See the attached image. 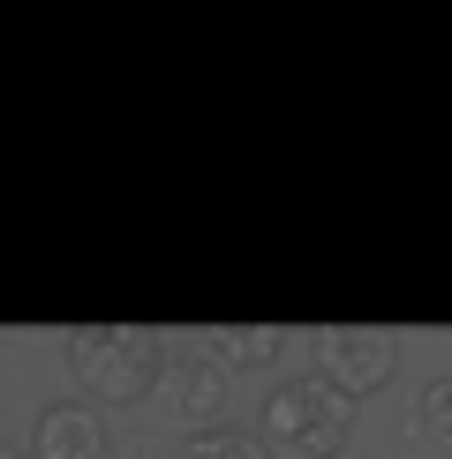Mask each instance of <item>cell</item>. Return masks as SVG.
Instances as JSON below:
<instances>
[{
    "instance_id": "1",
    "label": "cell",
    "mask_w": 452,
    "mask_h": 459,
    "mask_svg": "<svg viewBox=\"0 0 452 459\" xmlns=\"http://www.w3.org/2000/svg\"><path fill=\"white\" fill-rule=\"evenodd\" d=\"M61 354L91 407H151V392H166L174 369V347L151 324H75Z\"/></svg>"
},
{
    "instance_id": "2",
    "label": "cell",
    "mask_w": 452,
    "mask_h": 459,
    "mask_svg": "<svg viewBox=\"0 0 452 459\" xmlns=\"http://www.w3.org/2000/svg\"><path fill=\"white\" fill-rule=\"evenodd\" d=\"M354 422H362V399H347L317 369L279 377V385L256 399V437H264L272 459H339L354 445Z\"/></svg>"
},
{
    "instance_id": "3",
    "label": "cell",
    "mask_w": 452,
    "mask_h": 459,
    "mask_svg": "<svg viewBox=\"0 0 452 459\" xmlns=\"http://www.w3.org/2000/svg\"><path fill=\"white\" fill-rule=\"evenodd\" d=\"M317 377H332L347 399H369L400 377V332L385 324H332L317 332Z\"/></svg>"
},
{
    "instance_id": "4",
    "label": "cell",
    "mask_w": 452,
    "mask_h": 459,
    "mask_svg": "<svg viewBox=\"0 0 452 459\" xmlns=\"http://www.w3.org/2000/svg\"><path fill=\"white\" fill-rule=\"evenodd\" d=\"M226 399H234V369L212 347H181L174 369H166V407L181 414V437L226 429Z\"/></svg>"
},
{
    "instance_id": "5",
    "label": "cell",
    "mask_w": 452,
    "mask_h": 459,
    "mask_svg": "<svg viewBox=\"0 0 452 459\" xmlns=\"http://www.w3.org/2000/svg\"><path fill=\"white\" fill-rule=\"evenodd\" d=\"M30 459H113V422L91 399H46L30 414Z\"/></svg>"
},
{
    "instance_id": "6",
    "label": "cell",
    "mask_w": 452,
    "mask_h": 459,
    "mask_svg": "<svg viewBox=\"0 0 452 459\" xmlns=\"http://www.w3.org/2000/svg\"><path fill=\"white\" fill-rule=\"evenodd\" d=\"M287 347H294V332H279V324H226V332H212V354L234 377H272L287 361Z\"/></svg>"
},
{
    "instance_id": "7",
    "label": "cell",
    "mask_w": 452,
    "mask_h": 459,
    "mask_svg": "<svg viewBox=\"0 0 452 459\" xmlns=\"http://www.w3.org/2000/svg\"><path fill=\"white\" fill-rule=\"evenodd\" d=\"M407 429H414V445H430V452H445V459H452V377H430V385L414 392Z\"/></svg>"
},
{
    "instance_id": "8",
    "label": "cell",
    "mask_w": 452,
    "mask_h": 459,
    "mask_svg": "<svg viewBox=\"0 0 452 459\" xmlns=\"http://www.w3.org/2000/svg\"><path fill=\"white\" fill-rule=\"evenodd\" d=\"M166 459H272V452H264V437H249V429H196Z\"/></svg>"
},
{
    "instance_id": "9",
    "label": "cell",
    "mask_w": 452,
    "mask_h": 459,
    "mask_svg": "<svg viewBox=\"0 0 452 459\" xmlns=\"http://www.w3.org/2000/svg\"><path fill=\"white\" fill-rule=\"evenodd\" d=\"M0 459H30V452H15V445H8V437H0Z\"/></svg>"
}]
</instances>
